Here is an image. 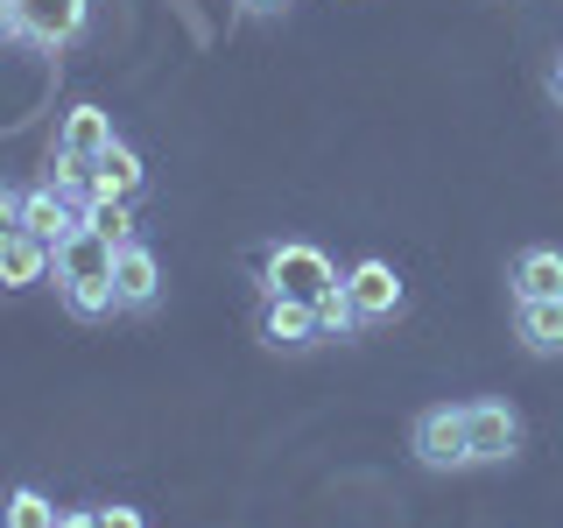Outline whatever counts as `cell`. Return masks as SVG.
I'll list each match as a JSON object with an SVG mask.
<instances>
[{
	"label": "cell",
	"mask_w": 563,
	"mask_h": 528,
	"mask_svg": "<svg viewBox=\"0 0 563 528\" xmlns=\"http://www.w3.org/2000/svg\"><path fill=\"white\" fill-rule=\"evenodd\" d=\"M310 310H317V339H352V331H360V310H352L345 282H339V289H324Z\"/></svg>",
	"instance_id": "16"
},
{
	"label": "cell",
	"mask_w": 563,
	"mask_h": 528,
	"mask_svg": "<svg viewBox=\"0 0 563 528\" xmlns=\"http://www.w3.org/2000/svg\"><path fill=\"white\" fill-rule=\"evenodd\" d=\"M0 528H57V507H49L35 486H14L8 507H0Z\"/></svg>",
	"instance_id": "17"
},
{
	"label": "cell",
	"mask_w": 563,
	"mask_h": 528,
	"mask_svg": "<svg viewBox=\"0 0 563 528\" xmlns=\"http://www.w3.org/2000/svg\"><path fill=\"white\" fill-rule=\"evenodd\" d=\"M345 296H352V310H360V324H380V317H395L409 304V289H401V275L387 268V261H360V268L345 275Z\"/></svg>",
	"instance_id": "6"
},
{
	"label": "cell",
	"mask_w": 563,
	"mask_h": 528,
	"mask_svg": "<svg viewBox=\"0 0 563 528\" xmlns=\"http://www.w3.org/2000/svg\"><path fill=\"white\" fill-rule=\"evenodd\" d=\"M57 268V246L35 240V233H8L0 240V289H35V282H49Z\"/></svg>",
	"instance_id": "9"
},
{
	"label": "cell",
	"mask_w": 563,
	"mask_h": 528,
	"mask_svg": "<svg viewBox=\"0 0 563 528\" xmlns=\"http://www.w3.org/2000/svg\"><path fill=\"white\" fill-rule=\"evenodd\" d=\"M240 8H246V14H275L282 0H240Z\"/></svg>",
	"instance_id": "23"
},
{
	"label": "cell",
	"mask_w": 563,
	"mask_h": 528,
	"mask_svg": "<svg viewBox=\"0 0 563 528\" xmlns=\"http://www.w3.org/2000/svg\"><path fill=\"white\" fill-rule=\"evenodd\" d=\"M92 515H99V528H148L141 507H92Z\"/></svg>",
	"instance_id": "19"
},
{
	"label": "cell",
	"mask_w": 563,
	"mask_h": 528,
	"mask_svg": "<svg viewBox=\"0 0 563 528\" xmlns=\"http://www.w3.org/2000/svg\"><path fill=\"white\" fill-rule=\"evenodd\" d=\"M515 304H563V254L556 246H528L515 261Z\"/></svg>",
	"instance_id": "12"
},
{
	"label": "cell",
	"mask_w": 563,
	"mask_h": 528,
	"mask_svg": "<svg viewBox=\"0 0 563 528\" xmlns=\"http://www.w3.org/2000/svg\"><path fill=\"white\" fill-rule=\"evenodd\" d=\"M339 268H331L324 246L310 240H275L268 254H261V296H296V304H317L324 289H339Z\"/></svg>",
	"instance_id": "2"
},
{
	"label": "cell",
	"mask_w": 563,
	"mask_h": 528,
	"mask_svg": "<svg viewBox=\"0 0 563 528\" xmlns=\"http://www.w3.org/2000/svg\"><path fill=\"white\" fill-rule=\"evenodd\" d=\"M416 458H422L430 472H465V465H479V458H472L465 409H430V416H416Z\"/></svg>",
	"instance_id": "3"
},
{
	"label": "cell",
	"mask_w": 563,
	"mask_h": 528,
	"mask_svg": "<svg viewBox=\"0 0 563 528\" xmlns=\"http://www.w3.org/2000/svg\"><path fill=\"white\" fill-rule=\"evenodd\" d=\"M465 430H472V458L479 465H507L521 451V416L507 402H465Z\"/></svg>",
	"instance_id": "5"
},
{
	"label": "cell",
	"mask_w": 563,
	"mask_h": 528,
	"mask_svg": "<svg viewBox=\"0 0 563 528\" xmlns=\"http://www.w3.org/2000/svg\"><path fill=\"white\" fill-rule=\"evenodd\" d=\"M8 233H22V198L0 190V240H8Z\"/></svg>",
	"instance_id": "20"
},
{
	"label": "cell",
	"mask_w": 563,
	"mask_h": 528,
	"mask_svg": "<svg viewBox=\"0 0 563 528\" xmlns=\"http://www.w3.org/2000/svg\"><path fill=\"white\" fill-rule=\"evenodd\" d=\"M78 211H85V226H92L99 240H113V246L134 240V205L128 198H92V205H78Z\"/></svg>",
	"instance_id": "15"
},
{
	"label": "cell",
	"mask_w": 563,
	"mask_h": 528,
	"mask_svg": "<svg viewBox=\"0 0 563 528\" xmlns=\"http://www.w3.org/2000/svg\"><path fill=\"white\" fill-rule=\"evenodd\" d=\"M521 345L556 360L563 352V304H521Z\"/></svg>",
	"instance_id": "14"
},
{
	"label": "cell",
	"mask_w": 563,
	"mask_h": 528,
	"mask_svg": "<svg viewBox=\"0 0 563 528\" xmlns=\"http://www.w3.org/2000/svg\"><path fill=\"white\" fill-rule=\"evenodd\" d=\"M49 190H64L70 205H85V198H92V163H78V155L57 148V163H49Z\"/></svg>",
	"instance_id": "18"
},
{
	"label": "cell",
	"mask_w": 563,
	"mask_h": 528,
	"mask_svg": "<svg viewBox=\"0 0 563 528\" xmlns=\"http://www.w3.org/2000/svg\"><path fill=\"white\" fill-rule=\"evenodd\" d=\"M113 141H120V134H113V113H106V106H70L64 128H57V148L78 155V163H99Z\"/></svg>",
	"instance_id": "11"
},
{
	"label": "cell",
	"mask_w": 563,
	"mask_h": 528,
	"mask_svg": "<svg viewBox=\"0 0 563 528\" xmlns=\"http://www.w3.org/2000/svg\"><path fill=\"white\" fill-rule=\"evenodd\" d=\"M78 226H85V211L78 205H70L64 198V190H29V198H22V233H35V240H49V246H64L70 233H78Z\"/></svg>",
	"instance_id": "10"
},
{
	"label": "cell",
	"mask_w": 563,
	"mask_h": 528,
	"mask_svg": "<svg viewBox=\"0 0 563 528\" xmlns=\"http://www.w3.org/2000/svg\"><path fill=\"white\" fill-rule=\"evenodd\" d=\"M57 528H99L92 507H57Z\"/></svg>",
	"instance_id": "21"
},
{
	"label": "cell",
	"mask_w": 563,
	"mask_h": 528,
	"mask_svg": "<svg viewBox=\"0 0 563 528\" xmlns=\"http://www.w3.org/2000/svg\"><path fill=\"white\" fill-rule=\"evenodd\" d=\"M141 184H148V169H141V155L128 148V141H113V148L92 163V198H128L134 205ZM92 198H85V205H92Z\"/></svg>",
	"instance_id": "13"
},
{
	"label": "cell",
	"mask_w": 563,
	"mask_h": 528,
	"mask_svg": "<svg viewBox=\"0 0 563 528\" xmlns=\"http://www.w3.org/2000/svg\"><path fill=\"white\" fill-rule=\"evenodd\" d=\"M261 345H275V352L317 345V310L296 304V296H261Z\"/></svg>",
	"instance_id": "8"
},
{
	"label": "cell",
	"mask_w": 563,
	"mask_h": 528,
	"mask_svg": "<svg viewBox=\"0 0 563 528\" xmlns=\"http://www.w3.org/2000/svg\"><path fill=\"white\" fill-rule=\"evenodd\" d=\"M550 92H556V99H563V64H556V70H550Z\"/></svg>",
	"instance_id": "24"
},
{
	"label": "cell",
	"mask_w": 563,
	"mask_h": 528,
	"mask_svg": "<svg viewBox=\"0 0 563 528\" xmlns=\"http://www.w3.org/2000/svg\"><path fill=\"white\" fill-rule=\"evenodd\" d=\"M113 296H120V310H148L155 296H163V261H155L141 240H128L113 254Z\"/></svg>",
	"instance_id": "7"
},
{
	"label": "cell",
	"mask_w": 563,
	"mask_h": 528,
	"mask_svg": "<svg viewBox=\"0 0 563 528\" xmlns=\"http://www.w3.org/2000/svg\"><path fill=\"white\" fill-rule=\"evenodd\" d=\"M113 254H120V246L99 240L92 226H78V233L57 246V289H64V304L78 310V317H113L120 310V296H113Z\"/></svg>",
	"instance_id": "1"
},
{
	"label": "cell",
	"mask_w": 563,
	"mask_h": 528,
	"mask_svg": "<svg viewBox=\"0 0 563 528\" xmlns=\"http://www.w3.org/2000/svg\"><path fill=\"white\" fill-rule=\"evenodd\" d=\"M22 35V14H14V0H0V43H14Z\"/></svg>",
	"instance_id": "22"
},
{
	"label": "cell",
	"mask_w": 563,
	"mask_h": 528,
	"mask_svg": "<svg viewBox=\"0 0 563 528\" xmlns=\"http://www.w3.org/2000/svg\"><path fill=\"white\" fill-rule=\"evenodd\" d=\"M14 14H22V43L64 50V43L85 35V22H92V0H14Z\"/></svg>",
	"instance_id": "4"
}]
</instances>
